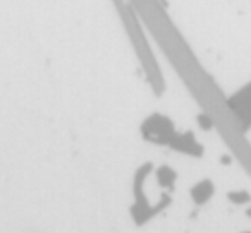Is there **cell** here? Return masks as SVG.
<instances>
[{
  "label": "cell",
  "mask_w": 251,
  "mask_h": 233,
  "mask_svg": "<svg viewBox=\"0 0 251 233\" xmlns=\"http://www.w3.org/2000/svg\"><path fill=\"white\" fill-rule=\"evenodd\" d=\"M153 171V163L151 161H147L143 163L134 173V180H133V195L134 201L133 206H131V216H133V221L136 223L138 226L147 225L150 219H153L155 216L158 214L160 211H164L165 208H169L172 202V197L169 192H164L160 195V201L157 202L155 206L150 204V201L147 199V194L143 192L145 182L147 178L150 177V173Z\"/></svg>",
  "instance_id": "1"
},
{
  "label": "cell",
  "mask_w": 251,
  "mask_h": 233,
  "mask_svg": "<svg viewBox=\"0 0 251 233\" xmlns=\"http://www.w3.org/2000/svg\"><path fill=\"white\" fill-rule=\"evenodd\" d=\"M176 126L169 117L162 113H153L143 120L141 124V136L147 143L157 144V146H169L171 139L174 137Z\"/></svg>",
  "instance_id": "2"
},
{
  "label": "cell",
  "mask_w": 251,
  "mask_h": 233,
  "mask_svg": "<svg viewBox=\"0 0 251 233\" xmlns=\"http://www.w3.org/2000/svg\"><path fill=\"white\" fill-rule=\"evenodd\" d=\"M227 105L241 122V130L248 132L251 129V81L239 91H236L227 100Z\"/></svg>",
  "instance_id": "3"
},
{
  "label": "cell",
  "mask_w": 251,
  "mask_h": 233,
  "mask_svg": "<svg viewBox=\"0 0 251 233\" xmlns=\"http://www.w3.org/2000/svg\"><path fill=\"white\" fill-rule=\"evenodd\" d=\"M167 148H171L172 151H177V153L193 156V158H201L203 154H205V148H203V144H200L198 141H196L193 130L176 132Z\"/></svg>",
  "instance_id": "4"
},
{
  "label": "cell",
  "mask_w": 251,
  "mask_h": 233,
  "mask_svg": "<svg viewBox=\"0 0 251 233\" xmlns=\"http://www.w3.org/2000/svg\"><path fill=\"white\" fill-rule=\"evenodd\" d=\"M189 195L196 206H205L215 195V184L210 178H203L189 189Z\"/></svg>",
  "instance_id": "5"
},
{
  "label": "cell",
  "mask_w": 251,
  "mask_h": 233,
  "mask_svg": "<svg viewBox=\"0 0 251 233\" xmlns=\"http://www.w3.org/2000/svg\"><path fill=\"white\" fill-rule=\"evenodd\" d=\"M155 178H157V184L164 191L172 192L176 187V182H177V171L172 167H169V165H162V167H158L155 170Z\"/></svg>",
  "instance_id": "6"
},
{
  "label": "cell",
  "mask_w": 251,
  "mask_h": 233,
  "mask_svg": "<svg viewBox=\"0 0 251 233\" xmlns=\"http://www.w3.org/2000/svg\"><path fill=\"white\" fill-rule=\"evenodd\" d=\"M227 201L232 202L234 206H246L251 204V194L248 191H229Z\"/></svg>",
  "instance_id": "7"
},
{
  "label": "cell",
  "mask_w": 251,
  "mask_h": 233,
  "mask_svg": "<svg viewBox=\"0 0 251 233\" xmlns=\"http://www.w3.org/2000/svg\"><path fill=\"white\" fill-rule=\"evenodd\" d=\"M196 122H198L200 129H203V130H212L213 127H215V122H213V119L208 113H200L198 117H196Z\"/></svg>",
  "instance_id": "8"
},
{
  "label": "cell",
  "mask_w": 251,
  "mask_h": 233,
  "mask_svg": "<svg viewBox=\"0 0 251 233\" xmlns=\"http://www.w3.org/2000/svg\"><path fill=\"white\" fill-rule=\"evenodd\" d=\"M220 163L226 165V167H229V165L232 163V158H230L229 154H222V156H220Z\"/></svg>",
  "instance_id": "9"
},
{
  "label": "cell",
  "mask_w": 251,
  "mask_h": 233,
  "mask_svg": "<svg viewBox=\"0 0 251 233\" xmlns=\"http://www.w3.org/2000/svg\"><path fill=\"white\" fill-rule=\"evenodd\" d=\"M246 216H248V218H251V206H248V209H246Z\"/></svg>",
  "instance_id": "10"
},
{
  "label": "cell",
  "mask_w": 251,
  "mask_h": 233,
  "mask_svg": "<svg viewBox=\"0 0 251 233\" xmlns=\"http://www.w3.org/2000/svg\"><path fill=\"white\" fill-rule=\"evenodd\" d=\"M241 233H251V232H241Z\"/></svg>",
  "instance_id": "11"
}]
</instances>
